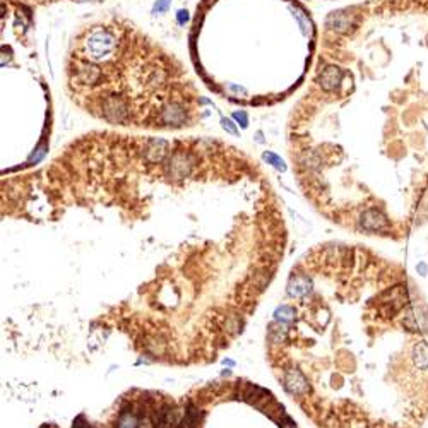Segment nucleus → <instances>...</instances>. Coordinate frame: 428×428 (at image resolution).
Masks as SVG:
<instances>
[{
	"instance_id": "obj_1",
	"label": "nucleus",
	"mask_w": 428,
	"mask_h": 428,
	"mask_svg": "<svg viewBox=\"0 0 428 428\" xmlns=\"http://www.w3.org/2000/svg\"><path fill=\"white\" fill-rule=\"evenodd\" d=\"M39 428H58L43 425ZM72 428H192L187 397L177 401L153 391H130L118 399L107 423H91L79 414Z\"/></svg>"
},
{
	"instance_id": "obj_2",
	"label": "nucleus",
	"mask_w": 428,
	"mask_h": 428,
	"mask_svg": "<svg viewBox=\"0 0 428 428\" xmlns=\"http://www.w3.org/2000/svg\"><path fill=\"white\" fill-rule=\"evenodd\" d=\"M117 50V38L107 29H94L88 36L86 41V52L88 57L94 62L107 60L111 57V54Z\"/></svg>"
},
{
	"instance_id": "obj_3",
	"label": "nucleus",
	"mask_w": 428,
	"mask_h": 428,
	"mask_svg": "<svg viewBox=\"0 0 428 428\" xmlns=\"http://www.w3.org/2000/svg\"><path fill=\"white\" fill-rule=\"evenodd\" d=\"M101 113L111 124H125L130 117L125 100L122 96H117V94L107 96L101 101Z\"/></svg>"
},
{
	"instance_id": "obj_4",
	"label": "nucleus",
	"mask_w": 428,
	"mask_h": 428,
	"mask_svg": "<svg viewBox=\"0 0 428 428\" xmlns=\"http://www.w3.org/2000/svg\"><path fill=\"white\" fill-rule=\"evenodd\" d=\"M141 154L146 161L149 163H163L166 156L170 154V144L164 139H158V137H151L144 143Z\"/></svg>"
},
{
	"instance_id": "obj_5",
	"label": "nucleus",
	"mask_w": 428,
	"mask_h": 428,
	"mask_svg": "<svg viewBox=\"0 0 428 428\" xmlns=\"http://www.w3.org/2000/svg\"><path fill=\"white\" fill-rule=\"evenodd\" d=\"M160 118L163 124L170 125V127H182V125H185V122H187V111L182 105L168 103L166 107L161 110Z\"/></svg>"
},
{
	"instance_id": "obj_6",
	"label": "nucleus",
	"mask_w": 428,
	"mask_h": 428,
	"mask_svg": "<svg viewBox=\"0 0 428 428\" xmlns=\"http://www.w3.org/2000/svg\"><path fill=\"white\" fill-rule=\"evenodd\" d=\"M342 79V71L336 65H327L324 71L319 74L317 82L324 91H334L339 88Z\"/></svg>"
},
{
	"instance_id": "obj_7",
	"label": "nucleus",
	"mask_w": 428,
	"mask_h": 428,
	"mask_svg": "<svg viewBox=\"0 0 428 428\" xmlns=\"http://www.w3.org/2000/svg\"><path fill=\"white\" fill-rule=\"evenodd\" d=\"M327 28L334 29L338 33H348L353 28V16L344 11L332 12L327 18Z\"/></svg>"
},
{
	"instance_id": "obj_8",
	"label": "nucleus",
	"mask_w": 428,
	"mask_h": 428,
	"mask_svg": "<svg viewBox=\"0 0 428 428\" xmlns=\"http://www.w3.org/2000/svg\"><path fill=\"white\" fill-rule=\"evenodd\" d=\"M101 77V72L98 67H93V65H82L77 71V79L82 82V84H96Z\"/></svg>"
},
{
	"instance_id": "obj_9",
	"label": "nucleus",
	"mask_w": 428,
	"mask_h": 428,
	"mask_svg": "<svg viewBox=\"0 0 428 428\" xmlns=\"http://www.w3.org/2000/svg\"><path fill=\"white\" fill-rule=\"evenodd\" d=\"M264 160H266V161H269V163H271L274 168H278V170H281V171L285 170V163H283L281 158H278V156H276V154H272V153H264Z\"/></svg>"
},
{
	"instance_id": "obj_10",
	"label": "nucleus",
	"mask_w": 428,
	"mask_h": 428,
	"mask_svg": "<svg viewBox=\"0 0 428 428\" xmlns=\"http://www.w3.org/2000/svg\"><path fill=\"white\" fill-rule=\"evenodd\" d=\"M170 4H171V0H158L156 4H154V7H153V12H154V14L166 12L168 7H170Z\"/></svg>"
},
{
	"instance_id": "obj_11",
	"label": "nucleus",
	"mask_w": 428,
	"mask_h": 428,
	"mask_svg": "<svg viewBox=\"0 0 428 428\" xmlns=\"http://www.w3.org/2000/svg\"><path fill=\"white\" fill-rule=\"evenodd\" d=\"M221 124H223V128H225V130H228L230 134H233V136H236V134H238V130H236L235 124H233L232 120H228V118H223Z\"/></svg>"
},
{
	"instance_id": "obj_12",
	"label": "nucleus",
	"mask_w": 428,
	"mask_h": 428,
	"mask_svg": "<svg viewBox=\"0 0 428 428\" xmlns=\"http://www.w3.org/2000/svg\"><path fill=\"white\" fill-rule=\"evenodd\" d=\"M233 118H235L238 124H242V127H247V125H249V118H247L245 111H235V113H233Z\"/></svg>"
},
{
	"instance_id": "obj_13",
	"label": "nucleus",
	"mask_w": 428,
	"mask_h": 428,
	"mask_svg": "<svg viewBox=\"0 0 428 428\" xmlns=\"http://www.w3.org/2000/svg\"><path fill=\"white\" fill-rule=\"evenodd\" d=\"M177 21H178L180 26H183L187 21H189V12H187V11H180L178 14H177Z\"/></svg>"
},
{
	"instance_id": "obj_14",
	"label": "nucleus",
	"mask_w": 428,
	"mask_h": 428,
	"mask_svg": "<svg viewBox=\"0 0 428 428\" xmlns=\"http://www.w3.org/2000/svg\"><path fill=\"white\" fill-rule=\"evenodd\" d=\"M230 88H232L233 91H236V93H245V91H243L242 88H238V86H230Z\"/></svg>"
}]
</instances>
